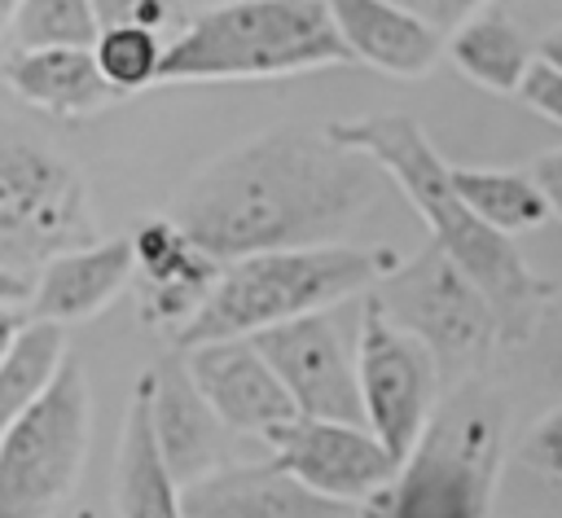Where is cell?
<instances>
[{
	"mask_svg": "<svg viewBox=\"0 0 562 518\" xmlns=\"http://www.w3.org/2000/svg\"><path fill=\"white\" fill-rule=\"evenodd\" d=\"M167 48L171 44H162V31H149V26H110L92 44L97 66H101V75L110 79V88L119 97H132L140 88L162 83Z\"/></svg>",
	"mask_w": 562,
	"mask_h": 518,
	"instance_id": "obj_24",
	"label": "cell"
},
{
	"mask_svg": "<svg viewBox=\"0 0 562 518\" xmlns=\"http://www.w3.org/2000/svg\"><path fill=\"white\" fill-rule=\"evenodd\" d=\"M452 184L457 193L470 202V211L501 228V233H527L540 228L553 211L536 184L531 171H514V167H452Z\"/></svg>",
	"mask_w": 562,
	"mask_h": 518,
	"instance_id": "obj_22",
	"label": "cell"
},
{
	"mask_svg": "<svg viewBox=\"0 0 562 518\" xmlns=\"http://www.w3.org/2000/svg\"><path fill=\"white\" fill-rule=\"evenodd\" d=\"M518 457H522L527 470H536V474L562 483V404H553V408L527 430Z\"/></svg>",
	"mask_w": 562,
	"mask_h": 518,
	"instance_id": "obj_26",
	"label": "cell"
},
{
	"mask_svg": "<svg viewBox=\"0 0 562 518\" xmlns=\"http://www.w3.org/2000/svg\"><path fill=\"white\" fill-rule=\"evenodd\" d=\"M92 439V395L70 356L57 382L0 435V518H53L75 492Z\"/></svg>",
	"mask_w": 562,
	"mask_h": 518,
	"instance_id": "obj_7",
	"label": "cell"
},
{
	"mask_svg": "<svg viewBox=\"0 0 562 518\" xmlns=\"http://www.w3.org/2000/svg\"><path fill=\"white\" fill-rule=\"evenodd\" d=\"M92 241L97 224L79 167L9 136L0 149V307L26 312L40 272Z\"/></svg>",
	"mask_w": 562,
	"mask_h": 518,
	"instance_id": "obj_6",
	"label": "cell"
},
{
	"mask_svg": "<svg viewBox=\"0 0 562 518\" xmlns=\"http://www.w3.org/2000/svg\"><path fill=\"white\" fill-rule=\"evenodd\" d=\"M356 369L369 430L395 452V461H404L439 408L443 369L435 351L417 334L400 329L373 294H364L356 329Z\"/></svg>",
	"mask_w": 562,
	"mask_h": 518,
	"instance_id": "obj_9",
	"label": "cell"
},
{
	"mask_svg": "<svg viewBox=\"0 0 562 518\" xmlns=\"http://www.w3.org/2000/svg\"><path fill=\"white\" fill-rule=\"evenodd\" d=\"M101 22L92 0H13L4 22V53L13 48H92Z\"/></svg>",
	"mask_w": 562,
	"mask_h": 518,
	"instance_id": "obj_23",
	"label": "cell"
},
{
	"mask_svg": "<svg viewBox=\"0 0 562 518\" xmlns=\"http://www.w3.org/2000/svg\"><path fill=\"white\" fill-rule=\"evenodd\" d=\"M140 382L149 395V421H154L158 452H162L167 470L176 474V483L189 487V483L206 478L211 470H220V452H224L220 426L224 421L215 417V408L198 391L189 364L184 360L158 364Z\"/></svg>",
	"mask_w": 562,
	"mask_h": 518,
	"instance_id": "obj_15",
	"label": "cell"
},
{
	"mask_svg": "<svg viewBox=\"0 0 562 518\" xmlns=\"http://www.w3.org/2000/svg\"><path fill=\"white\" fill-rule=\"evenodd\" d=\"M180 356H184L198 391L206 395V404L215 408V417L228 430L255 435L268 443L281 426L303 417L294 395L268 364V356L255 347V338H220V342L189 347Z\"/></svg>",
	"mask_w": 562,
	"mask_h": 518,
	"instance_id": "obj_12",
	"label": "cell"
},
{
	"mask_svg": "<svg viewBox=\"0 0 562 518\" xmlns=\"http://www.w3.org/2000/svg\"><path fill=\"white\" fill-rule=\"evenodd\" d=\"M382 167L299 123L268 127L211 158L176 198V224L220 263L329 246L382 193Z\"/></svg>",
	"mask_w": 562,
	"mask_h": 518,
	"instance_id": "obj_1",
	"label": "cell"
},
{
	"mask_svg": "<svg viewBox=\"0 0 562 518\" xmlns=\"http://www.w3.org/2000/svg\"><path fill=\"white\" fill-rule=\"evenodd\" d=\"M391 268H395L391 250L342 246V241L233 259L224 263L206 307L171 342L176 351H189L220 338H255L272 325L329 312L351 294H369Z\"/></svg>",
	"mask_w": 562,
	"mask_h": 518,
	"instance_id": "obj_3",
	"label": "cell"
},
{
	"mask_svg": "<svg viewBox=\"0 0 562 518\" xmlns=\"http://www.w3.org/2000/svg\"><path fill=\"white\" fill-rule=\"evenodd\" d=\"M255 347L268 356L285 391L294 395L303 417L325 421H356L369 426L364 399H360V369L356 351L347 347L338 320L329 312H312L285 325H272L255 334Z\"/></svg>",
	"mask_w": 562,
	"mask_h": 518,
	"instance_id": "obj_10",
	"label": "cell"
},
{
	"mask_svg": "<svg viewBox=\"0 0 562 518\" xmlns=\"http://www.w3.org/2000/svg\"><path fill=\"white\" fill-rule=\"evenodd\" d=\"M9 4H13V0H4V9H9Z\"/></svg>",
	"mask_w": 562,
	"mask_h": 518,
	"instance_id": "obj_31",
	"label": "cell"
},
{
	"mask_svg": "<svg viewBox=\"0 0 562 518\" xmlns=\"http://www.w3.org/2000/svg\"><path fill=\"white\" fill-rule=\"evenodd\" d=\"M448 57L479 88H487V92H518L540 53H531L527 31L509 18V9L492 4V9L474 13L465 26H457L448 35Z\"/></svg>",
	"mask_w": 562,
	"mask_h": 518,
	"instance_id": "obj_20",
	"label": "cell"
},
{
	"mask_svg": "<svg viewBox=\"0 0 562 518\" xmlns=\"http://www.w3.org/2000/svg\"><path fill=\"white\" fill-rule=\"evenodd\" d=\"M66 325L57 320H22L4 334L0 351V421H13L26 404H35L57 373L66 369Z\"/></svg>",
	"mask_w": 562,
	"mask_h": 518,
	"instance_id": "obj_21",
	"label": "cell"
},
{
	"mask_svg": "<svg viewBox=\"0 0 562 518\" xmlns=\"http://www.w3.org/2000/svg\"><path fill=\"white\" fill-rule=\"evenodd\" d=\"M325 132L347 149L369 154L404 189L413 211L426 219L430 241L492 299L505 347H522L540 329V316L558 290L518 255L509 233L483 224L470 211V202L452 184V167L439 158L422 123L408 114H360L334 119Z\"/></svg>",
	"mask_w": 562,
	"mask_h": 518,
	"instance_id": "obj_2",
	"label": "cell"
},
{
	"mask_svg": "<svg viewBox=\"0 0 562 518\" xmlns=\"http://www.w3.org/2000/svg\"><path fill=\"white\" fill-rule=\"evenodd\" d=\"M549 66H558L562 70V26H553V31H544V40H540V48H536Z\"/></svg>",
	"mask_w": 562,
	"mask_h": 518,
	"instance_id": "obj_30",
	"label": "cell"
},
{
	"mask_svg": "<svg viewBox=\"0 0 562 518\" xmlns=\"http://www.w3.org/2000/svg\"><path fill=\"white\" fill-rule=\"evenodd\" d=\"M4 83L57 119H88L123 101L92 48H13L4 53Z\"/></svg>",
	"mask_w": 562,
	"mask_h": 518,
	"instance_id": "obj_18",
	"label": "cell"
},
{
	"mask_svg": "<svg viewBox=\"0 0 562 518\" xmlns=\"http://www.w3.org/2000/svg\"><path fill=\"white\" fill-rule=\"evenodd\" d=\"M180 500L189 518H364L360 505L307 487L281 461L220 465L180 487Z\"/></svg>",
	"mask_w": 562,
	"mask_h": 518,
	"instance_id": "obj_14",
	"label": "cell"
},
{
	"mask_svg": "<svg viewBox=\"0 0 562 518\" xmlns=\"http://www.w3.org/2000/svg\"><path fill=\"white\" fill-rule=\"evenodd\" d=\"M132 277H136L132 237H110V241H92L83 250H66L40 272L35 294L26 303V316L31 320H57V325L88 320L101 307H110V299Z\"/></svg>",
	"mask_w": 562,
	"mask_h": 518,
	"instance_id": "obj_17",
	"label": "cell"
},
{
	"mask_svg": "<svg viewBox=\"0 0 562 518\" xmlns=\"http://www.w3.org/2000/svg\"><path fill=\"white\" fill-rule=\"evenodd\" d=\"M369 294L400 329L417 334L435 351L443 378H479L492 351L505 342L492 299L435 241L408 263H395Z\"/></svg>",
	"mask_w": 562,
	"mask_h": 518,
	"instance_id": "obj_8",
	"label": "cell"
},
{
	"mask_svg": "<svg viewBox=\"0 0 562 518\" xmlns=\"http://www.w3.org/2000/svg\"><path fill=\"white\" fill-rule=\"evenodd\" d=\"M395 4H404V9H413L422 22H430L435 31H443V35H452L457 26H465L474 13H483V9H492L496 0H395Z\"/></svg>",
	"mask_w": 562,
	"mask_h": 518,
	"instance_id": "obj_28",
	"label": "cell"
},
{
	"mask_svg": "<svg viewBox=\"0 0 562 518\" xmlns=\"http://www.w3.org/2000/svg\"><path fill=\"white\" fill-rule=\"evenodd\" d=\"M514 97H518L527 110H536L540 119H549V123L562 127V70L549 66L544 57H536V66L527 70V79H522V88H518Z\"/></svg>",
	"mask_w": 562,
	"mask_h": 518,
	"instance_id": "obj_27",
	"label": "cell"
},
{
	"mask_svg": "<svg viewBox=\"0 0 562 518\" xmlns=\"http://www.w3.org/2000/svg\"><path fill=\"white\" fill-rule=\"evenodd\" d=\"M114 514L119 518H189L180 500V483L167 470L154 421H149V395L145 382H136L123 435H119V461H114Z\"/></svg>",
	"mask_w": 562,
	"mask_h": 518,
	"instance_id": "obj_19",
	"label": "cell"
},
{
	"mask_svg": "<svg viewBox=\"0 0 562 518\" xmlns=\"http://www.w3.org/2000/svg\"><path fill=\"white\" fill-rule=\"evenodd\" d=\"M531 176H536V184H540V193H544L549 211L562 219V149L540 154V158L531 162Z\"/></svg>",
	"mask_w": 562,
	"mask_h": 518,
	"instance_id": "obj_29",
	"label": "cell"
},
{
	"mask_svg": "<svg viewBox=\"0 0 562 518\" xmlns=\"http://www.w3.org/2000/svg\"><path fill=\"white\" fill-rule=\"evenodd\" d=\"M329 13L360 66L395 79H422L448 53V35L395 0H329Z\"/></svg>",
	"mask_w": 562,
	"mask_h": 518,
	"instance_id": "obj_16",
	"label": "cell"
},
{
	"mask_svg": "<svg viewBox=\"0 0 562 518\" xmlns=\"http://www.w3.org/2000/svg\"><path fill=\"white\" fill-rule=\"evenodd\" d=\"M268 443H272V461H281L307 487L351 505H364L400 474L395 452L369 426L356 421L294 417Z\"/></svg>",
	"mask_w": 562,
	"mask_h": 518,
	"instance_id": "obj_11",
	"label": "cell"
},
{
	"mask_svg": "<svg viewBox=\"0 0 562 518\" xmlns=\"http://www.w3.org/2000/svg\"><path fill=\"white\" fill-rule=\"evenodd\" d=\"M509 408L487 382H457L400 474L369 496L364 518H487L505 457Z\"/></svg>",
	"mask_w": 562,
	"mask_h": 518,
	"instance_id": "obj_5",
	"label": "cell"
},
{
	"mask_svg": "<svg viewBox=\"0 0 562 518\" xmlns=\"http://www.w3.org/2000/svg\"><path fill=\"white\" fill-rule=\"evenodd\" d=\"M136 246V285H140V316L158 329H171V338L206 307L211 290L220 285L224 263L202 250L176 215L145 219L132 233Z\"/></svg>",
	"mask_w": 562,
	"mask_h": 518,
	"instance_id": "obj_13",
	"label": "cell"
},
{
	"mask_svg": "<svg viewBox=\"0 0 562 518\" xmlns=\"http://www.w3.org/2000/svg\"><path fill=\"white\" fill-rule=\"evenodd\" d=\"M356 61L329 0H224L180 26L162 83L277 79Z\"/></svg>",
	"mask_w": 562,
	"mask_h": 518,
	"instance_id": "obj_4",
	"label": "cell"
},
{
	"mask_svg": "<svg viewBox=\"0 0 562 518\" xmlns=\"http://www.w3.org/2000/svg\"><path fill=\"white\" fill-rule=\"evenodd\" d=\"M101 31L110 26H149L171 31L180 22V0H92Z\"/></svg>",
	"mask_w": 562,
	"mask_h": 518,
	"instance_id": "obj_25",
	"label": "cell"
}]
</instances>
